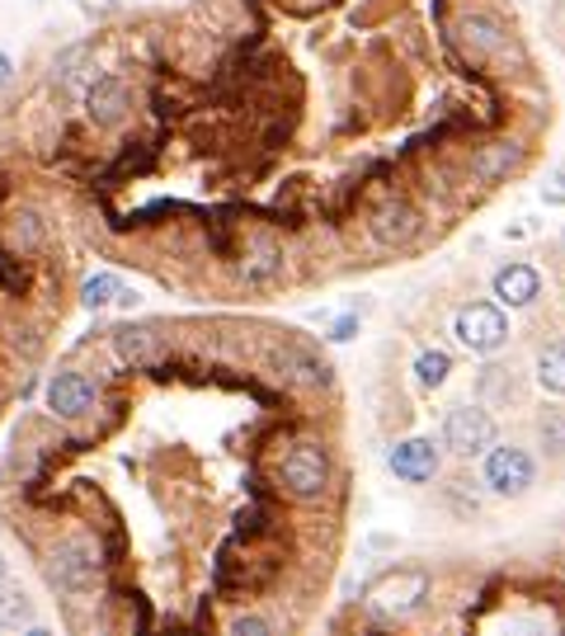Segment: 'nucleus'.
Here are the masks:
<instances>
[{
  "instance_id": "f257e3e1",
  "label": "nucleus",
  "mask_w": 565,
  "mask_h": 636,
  "mask_svg": "<svg viewBox=\"0 0 565 636\" xmlns=\"http://www.w3.org/2000/svg\"><path fill=\"white\" fill-rule=\"evenodd\" d=\"M486 486L490 495L518 500L537 486V458L523 444H490L486 448Z\"/></svg>"
},
{
  "instance_id": "f03ea898",
  "label": "nucleus",
  "mask_w": 565,
  "mask_h": 636,
  "mask_svg": "<svg viewBox=\"0 0 565 636\" xmlns=\"http://www.w3.org/2000/svg\"><path fill=\"white\" fill-rule=\"evenodd\" d=\"M494 415L486 406H452L443 415V429H438V444H443L452 458H476L494 444Z\"/></svg>"
},
{
  "instance_id": "7ed1b4c3",
  "label": "nucleus",
  "mask_w": 565,
  "mask_h": 636,
  "mask_svg": "<svg viewBox=\"0 0 565 636\" xmlns=\"http://www.w3.org/2000/svg\"><path fill=\"white\" fill-rule=\"evenodd\" d=\"M48 579L66 594L95 589L99 585V551L90 537H66V543H56L48 557Z\"/></svg>"
},
{
  "instance_id": "20e7f679",
  "label": "nucleus",
  "mask_w": 565,
  "mask_h": 636,
  "mask_svg": "<svg viewBox=\"0 0 565 636\" xmlns=\"http://www.w3.org/2000/svg\"><path fill=\"white\" fill-rule=\"evenodd\" d=\"M452 335L466 353H500L508 345V316L494 302H472L452 316Z\"/></svg>"
},
{
  "instance_id": "39448f33",
  "label": "nucleus",
  "mask_w": 565,
  "mask_h": 636,
  "mask_svg": "<svg viewBox=\"0 0 565 636\" xmlns=\"http://www.w3.org/2000/svg\"><path fill=\"white\" fill-rule=\"evenodd\" d=\"M282 486H288L292 500H321L325 486H330V458H325L321 444H297L278 466Z\"/></svg>"
},
{
  "instance_id": "423d86ee",
  "label": "nucleus",
  "mask_w": 565,
  "mask_h": 636,
  "mask_svg": "<svg viewBox=\"0 0 565 636\" xmlns=\"http://www.w3.org/2000/svg\"><path fill=\"white\" fill-rule=\"evenodd\" d=\"M387 466L410 486H424V481L438 476V448L434 438H401L391 452H387Z\"/></svg>"
},
{
  "instance_id": "0eeeda50",
  "label": "nucleus",
  "mask_w": 565,
  "mask_h": 636,
  "mask_svg": "<svg viewBox=\"0 0 565 636\" xmlns=\"http://www.w3.org/2000/svg\"><path fill=\"white\" fill-rule=\"evenodd\" d=\"M90 406H95V382L85 373H76V367H66V373H56L48 382V410H52V415L80 420Z\"/></svg>"
},
{
  "instance_id": "6e6552de",
  "label": "nucleus",
  "mask_w": 565,
  "mask_h": 636,
  "mask_svg": "<svg viewBox=\"0 0 565 636\" xmlns=\"http://www.w3.org/2000/svg\"><path fill=\"white\" fill-rule=\"evenodd\" d=\"M274 373L282 377V382H297V387H330V363L325 359H316L311 349H302V345H282V349H274Z\"/></svg>"
},
{
  "instance_id": "1a4fd4ad",
  "label": "nucleus",
  "mask_w": 565,
  "mask_h": 636,
  "mask_svg": "<svg viewBox=\"0 0 565 636\" xmlns=\"http://www.w3.org/2000/svg\"><path fill=\"white\" fill-rule=\"evenodd\" d=\"M429 594V579H424L419 571H401V575H391L387 585L377 589V608L381 613H391V618H405V613H415L419 599Z\"/></svg>"
},
{
  "instance_id": "9d476101",
  "label": "nucleus",
  "mask_w": 565,
  "mask_h": 636,
  "mask_svg": "<svg viewBox=\"0 0 565 636\" xmlns=\"http://www.w3.org/2000/svg\"><path fill=\"white\" fill-rule=\"evenodd\" d=\"M127 104H133V95H127V85H123L118 76H99V80L90 85V95H85V113H90L99 127L123 123Z\"/></svg>"
},
{
  "instance_id": "9b49d317",
  "label": "nucleus",
  "mask_w": 565,
  "mask_h": 636,
  "mask_svg": "<svg viewBox=\"0 0 565 636\" xmlns=\"http://www.w3.org/2000/svg\"><path fill=\"white\" fill-rule=\"evenodd\" d=\"M494 297H500V307H532L542 297V274L532 264H504L494 274Z\"/></svg>"
},
{
  "instance_id": "f8f14e48",
  "label": "nucleus",
  "mask_w": 565,
  "mask_h": 636,
  "mask_svg": "<svg viewBox=\"0 0 565 636\" xmlns=\"http://www.w3.org/2000/svg\"><path fill=\"white\" fill-rule=\"evenodd\" d=\"M373 236L381 246H410L419 236V212L410 203H381L373 212Z\"/></svg>"
},
{
  "instance_id": "ddd939ff",
  "label": "nucleus",
  "mask_w": 565,
  "mask_h": 636,
  "mask_svg": "<svg viewBox=\"0 0 565 636\" xmlns=\"http://www.w3.org/2000/svg\"><path fill=\"white\" fill-rule=\"evenodd\" d=\"M80 302L90 307V311H104L113 302H137V292L127 288V283L118 274H109V269H99V274H90L80 283Z\"/></svg>"
},
{
  "instance_id": "4468645a",
  "label": "nucleus",
  "mask_w": 565,
  "mask_h": 636,
  "mask_svg": "<svg viewBox=\"0 0 565 636\" xmlns=\"http://www.w3.org/2000/svg\"><path fill=\"white\" fill-rule=\"evenodd\" d=\"M462 42L472 52H480V57H494V52H504L508 34H504V24L494 20V14H466L462 20Z\"/></svg>"
},
{
  "instance_id": "2eb2a0df",
  "label": "nucleus",
  "mask_w": 565,
  "mask_h": 636,
  "mask_svg": "<svg viewBox=\"0 0 565 636\" xmlns=\"http://www.w3.org/2000/svg\"><path fill=\"white\" fill-rule=\"evenodd\" d=\"M532 377L547 396H565V339H551V345L537 349Z\"/></svg>"
},
{
  "instance_id": "dca6fc26",
  "label": "nucleus",
  "mask_w": 565,
  "mask_h": 636,
  "mask_svg": "<svg viewBox=\"0 0 565 636\" xmlns=\"http://www.w3.org/2000/svg\"><path fill=\"white\" fill-rule=\"evenodd\" d=\"M282 250L274 246V240H260V246H254V254L246 260V269H240V278L250 283V288H268V283H278L282 278Z\"/></svg>"
},
{
  "instance_id": "f3484780",
  "label": "nucleus",
  "mask_w": 565,
  "mask_h": 636,
  "mask_svg": "<svg viewBox=\"0 0 565 636\" xmlns=\"http://www.w3.org/2000/svg\"><path fill=\"white\" fill-rule=\"evenodd\" d=\"M113 349H118L123 363L141 367V363H151L155 353H161V339H155V331H147V325H127V331L113 335Z\"/></svg>"
},
{
  "instance_id": "a211bd4d",
  "label": "nucleus",
  "mask_w": 565,
  "mask_h": 636,
  "mask_svg": "<svg viewBox=\"0 0 565 636\" xmlns=\"http://www.w3.org/2000/svg\"><path fill=\"white\" fill-rule=\"evenodd\" d=\"M532 429H537V448H542L551 462H565V406L537 410Z\"/></svg>"
},
{
  "instance_id": "6ab92c4d",
  "label": "nucleus",
  "mask_w": 565,
  "mask_h": 636,
  "mask_svg": "<svg viewBox=\"0 0 565 636\" xmlns=\"http://www.w3.org/2000/svg\"><path fill=\"white\" fill-rule=\"evenodd\" d=\"M0 627H5V632L34 627V599H28L24 589H5V585H0Z\"/></svg>"
},
{
  "instance_id": "aec40b11",
  "label": "nucleus",
  "mask_w": 565,
  "mask_h": 636,
  "mask_svg": "<svg viewBox=\"0 0 565 636\" xmlns=\"http://www.w3.org/2000/svg\"><path fill=\"white\" fill-rule=\"evenodd\" d=\"M448 373H452V353L448 349H424L415 359V382H419V387H429V391L443 387Z\"/></svg>"
},
{
  "instance_id": "412c9836",
  "label": "nucleus",
  "mask_w": 565,
  "mask_h": 636,
  "mask_svg": "<svg viewBox=\"0 0 565 636\" xmlns=\"http://www.w3.org/2000/svg\"><path fill=\"white\" fill-rule=\"evenodd\" d=\"M508 165H518V147H514V141H500V147H494L490 155H480V161H476V170H480L486 179H500Z\"/></svg>"
},
{
  "instance_id": "4be33fe9",
  "label": "nucleus",
  "mask_w": 565,
  "mask_h": 636,
  "mask_svg": "<svg viewBox=\"0 0 565 636\" xmlns=\"http://www.w3.org/2000/svg\"><path fill=\"white\" fill-rule=\"evenodd\" d=\"M480 391H504V401H518L514 367H486V373H480Z\"/></svg>"
},
{
  "instance_id": "5701e85b",
  "label": "nucleus",
  "mask_w": 565,
  "mask_h": 636,
  "mask_svg": "<svg viewBox=\"0 0 565 636\" xmlns=\"http://www.w3.org/2000/svg\"><path fill=\"white\" fill-rule=\"evenodd\" d=\"M38 217L34 212H20V217H14V240H24V246H38Z\"/></svg>"
},
{
  "instance_id": "b1692460",
  "label": "nucleus",
  "mask_w": 565,
  "mask_h": 636,
  "mask_svg": "<svg viewBox=\"0 0 565 636\" xmlns=\"http://www.w3.org/2000/svg\"><path fill=\"white\" fill-rule=\"evenodd\" d=\"M264 632H274L268 618H231V636H264Z\"/></svg>"
},
{
  "instance_id": "393cba45",
  "label": "nucleus",
  "mask_w": 565,
  "mask_h": 636,
  "mask_svg": "<svg viewBox=\"0 0 565 636\" xmlns=\"http://www.w3.org/2000/svg\"><path fill=\"white\" fill-rule=\"evenodd\" d=\"M353 335H359V311H344V316L330 325V339L335 345H344V339H353Z\"/></svg>"
},
{
  "instance_id": "a878e982",
  "label": "nucleus",
  "mask_w": 565,
  "mask_h": 636,
  "mask_svg": "<svg viewBox=\"0 0 565 636\" xmlns=\"http://www.w3.org/2000/svg\"><path fill=\"white\" fill-rule=\"evenodd\" d=\"M10 76H14V66H10V57H5V52H0V85H5Z\"/></svg>"
},
{
  "instance_id": "bb28decb",
  "label": "nucleus",
  "mask_w": 565,
  "mask_h": 636,
  "mask_svg": "<svg viewBox=\"0 0 565 636\" xmlns=\"http://www.w3.org/2000/svg\"><path fill=\"white\" fill-rule=\"evenodd\" d=\"M5 579H10V561L0 557V585H5Z\"/></svg>"
},
{
  "instance_id": "cd10ccee",
  "label": "nucleus",
  "mask_w": 565,
  "mask_h": 636,
  "mask_svg": "<svg viewBox=\"0 0 565 636\" xmlns=\"http://www.w3.org/2000/svg\"><path fill=\"white\" fill-rule=\"evenodd\" d=\"M561 254H565V232H561Z\"/></svg>"
}]
</instances>
